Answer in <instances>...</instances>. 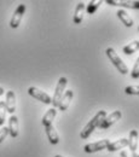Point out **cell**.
Listing matches in <instances>:
<instances>
[{"instance_id": "obj_7", "label": "cell", "mask_w": 139, "mask_h": 157, "mask_svg": "<svg viewBox=\"0 0 139 157\" xmlns=\"http://www.w3.org/2000/svg\"><path fill=\"white\" fill-rule=\"evenodd\" d=\"M121 116H122V115H121V111H119V110L111 113L109 116H105V118L102 121V123L99 124V128H102V129L109 128L111 124H114L116 121H119L120 118H121Z\"/></svg>"}, {"instance_id": "obj_27", "label": "cell", "mask_w": 139, "mask_h": 157, "mask_svg": "<svg viewBox=\"0 0 139 157\" xmlns=\"http://www.w3.org/2000/svg\"><path fill=\"white\" fill-rule=\"evenodd\" d=\"M137 157H139V155H137Z\"/></svg>"}, {"instance_id": "obj_16", "label": "cell", "mask_w": 139, "mask_h": 157, "mask_svg": "<svg viewBox=\"0 0 139 157\" xmlns=\"http://www.w3.org/2000/svg\"><path fill=\"white\" fill-rule=\"evenodd\" d=\"M56 115H57V110L55 109V108H52V109H50V110H47V113L44 115V117H42V124L46 127V126H48V124H52V122H53V120L56 117Z\"/></svg>"}, {"instance_id": "obj_3", "label": "cell", "mask_w": 139, "mask_h": 157, "mask_svg": "<svg viewBox=\"0 0 139 157\" xmlns=\"http://www.w3.org/2000/svg\"><path fill=\"white\" fill-rule=\"evenodd\" d=\"M67 83H68V80L67 78H60L57 82V86H56V90H55V93H53V98H52V101L51 104L53 105V108H58L60 105V101L62 97H63V92L67 87Z\"/></svg>"}, {"instance_id": "obj_28", "label": "cell", "mask_w": 139, "mask_h": 157, "mask_svg": "<svg viewBox=\"0 0 139 157\" xmlns=\"http://www.w3.org/2000/svg\"><path fill=\"white\" fill-rule=\"evenodd\" d=\"M138 30H139V27H138Z\"/></svg>"}, {"instance_id": "obj_8", "label": "cell", "mask_w": 139, "mask_h": 157, "mask_svg": "<svg viewBox=\"0 0 139 157\" xmlns=\"http://www.w3.org/2000/svg\"><path fill=\"white\" fill-rule=\"evenodd\" d=\"M106 4L113 5V6H121V7H127V9H134L139 10V1H125V0H106Z\"/></svg>"}, {"instance_id": "obj_25", "label": "cell", "mask_w": 139, "mask_h": 157, "mask_svg": "<svg viewBox=\"0 0 139 157\" xmlns=\"http://www.w3.org/2000/svg\"><path fill=\"white\" fill-rule=\"evenodd\" d=\"M4 92H5V91H4V88H2V87H0V97L4 94Z\"/></svg>"}, {"instance_id": "obj_17", "label": "cell", "mask_w": 139, "mask_h": 157, "mask_svg": "<svg viewBox=\"0 0 139 157\" xmlns=\"http://www.w3.org/2000/svg\"><path fill=\"white\" fill-rule=\"evenodd\" d=\"M118 17L121 20V22H122L126 27H128V28L133 27V20L131 18V16H129L125 10H119V11H118Z\"/></svg>"}, {"instance_id": "obj_15", "label": "cell", "mask_w": 139, "mask_h": 157, "mask_svg": "<svg viewBox=\"0 0 139 157\" xmlns=\"http://www.w3.org/2000/svg\"><path fill=\"white\" fill-rule=\"evenodd\" d=\"M128 147L131 151H136L138 147V132L136 129H132L129 132V139H128Z\"/></svg>"}, {"instance_id": "obj_23", "label": "cell", "mask_w": 139, "mask_h": 157, "mask_svg": "<svg viewBox=\"0 0 139 157\" xmlns=\"http://www.w3.org/2000/svg\"><path fill=\"white\" fill-rule=\"evenodd\" d=\"M120 156L121 157H137V154H136L134 151H131V150H123V151H121Z\"/></svg>"}, {"instance_id": "obj_5", "label": "cell", "mask_w": 139, "mask_h": 157, "mask_svg": "<svg viewBox=\"0 0 139 157\" xmlns=\"http://www.w3.org/2000/svg\"><path fill=\"white\" fill-rule=\"evenodd\" d=\"M28 94L32 96L33 98L42 101L44 104H51V101H52V98L47 93H45L44 91H41L39 88H37V87H29L28 88Z\"/></svg>"}, {"instance_id": "obj_19", "label": "cell", "mask_w": 139, "mask_h": 157, "mask_svg": "<svg viewBox=\"0 0 139 157\" xmlns=\"http://www.w3.org/2000/svg\"><path fill=\"white\" fill-rule=\"evenodd\" d=\"M100 4H102V1H100V0H92V1H90V2H88V5H87V7H86L87 13H88V15L95 13V12L97 11V9L99 7Z\"/></svg>"}, {"instance_id": "obj_10", "label": "cell", "mask_w": 139, "mask_h": 157, "mask_svg": "<svg viewBox=\"0 0 139 157\" xmlns=\"http://www.w3.org/2000/svg\"><path fill=\"white\" fill-rule=\"evenodd\" d=\"M9 134L12 138H16L18 136V131H20V126H18V118L17 116L12 115L9 118Z\"/></svg>"}, {"instance_id": "obj_24", "label": "cell", "mask_w": 139, "mask_h": 157, "mask_svg": "<svg viewBox=\"0 0 139 157\" xmlns=\"http://www.w3.org/2000/svg\"><path fill=\"white\" fill-rule=\"evenodd\" d=\"M7 134H9V128L7 127H2L1 131H0V144L5 140V138L7 137Z\"/></svg>"}, {"instance_id": "obj_12", "label": "cell", "mask_w": 139, "mask_h": 157, "mask_svg": "<svg viewBox=\"0 0 139 157\" xmlns=\"http://www.w3.org/2000/svg\"><path fill=\"white\" fill-rule=\"evenodd\" d=\"M126 146H128V139L121 138L120 140H116V141H114V143H110L106 149H108V151H110V152H115V151L121 150V149H123V147H126Z\"/></svg>"}, {"instance_id": "obj_14", "label": "cell", "mask_w": 139, "mask_h": 157, "mask_svg": "<svg viewBox=\"0 0 139 157\" xmlns=\"http://www.w3.org/2000/svg\"><path fill=\"white\" fill-rule=\"evenodd\" d=\"M85 4L81 1L76 5V9H75V12H74V23L75 24H80L82 20H83V12H85Z\"/></svg>"}, {"instance_id": "obj_6", "label": "cell", "mask_w": 139, "mask_h": 157, "mask_svg": "<svg viewBox=\"0 0 139 157\" xmlns=\"http://www.w3.org/2000/svg\"><path fill=\"white\" fill-rule=\"evenodd\" d=\"M24 12H25V5H24V4L18 5L17 9L15 10L12 17H11V21H10V27H11V28H14V29L18 28L21 21H22V18H23Z\"/></svg>"}, {"instance_id": "obj_9", "label": "cell", "mask_w": 139, "mask_h": 157, "mask_svg": "<svg viewBox=\"0 0 139 157\" xmlns=\"http://www.w3.org/2000/svg\"><path fill=\"white\" fill-rule=\"evenodd\" d=\"M5 108H6V111L10 114H14L16 111V94L14 91H9L6 93Z\"/></svg>"}, {"instance_id": "obj_1", "label": "cell", "mask_w": 139, "mask_h": 157, "mask_svg": "<svg viewBox=\"0 0 139 157\" xmlns=\"http://www.w3.org/2000/svg\"><path fill=\"white\" fill-rule=\"evenodd\" d=\"M105 116H106V113H105L104 110L98 111V113L95 115V117L92 118V120L83 127V129H82L81 133H80V137L82 138V139H87V138L92 134V132H93L97 127H99V124L102 123V121L105 118Z\"/></svg>"}, {"instance_id": "obj_2", "label": "cell", "mask_w": 139, "mask_h": 157, "mask_svg": "<svg viewBox=\"0 0 139 157\" xmlns=\"http://www.w3.org/2000/svg\"><path fill=\"white\" fill-rule=\"evenodd\" d=\"M106 56H108V58L111 60V63L114 64V67L119 70L122 75L128 74V68H127V65L123 63V60H122V59L120 58L119 55L115 52V50H114L113 47L106 48Z\"/></svg>"}, {"instance_id": "obj_26", "label": "cell", "mask_w": 139, "mask_h": 157, "mask_svg": "<svg viewBox=\"0 0 139 157\" xmlns=\"http://www.w3.org/2000/svg\"><path fill=\"white\" fill-rule=\"evenodd\" d=\"M55 157H63V156H60V155H56Z\"/></svg>"}, {"instance_id": "obj_13", "label": "cell", "mask_w": 139, "mask_h": 157, "mask_svg": "<svg viewBox=\"0 0 139 157\" xmlns=\"http://www.w3.org/2000/svg\"><path fill=\"white\" fill-rule=\"evenodd\" d=\"M73 96H74V93H73V91H67L64 94H63V97L60 99V105H58V108H60V111H65L68 108H69V104H70V101H71V99H73Z\"/></svg>"}, {"instance_id": "obj_18", "label": "cell", "mask_w": 139, "mask_h": 157, "mask_svg": "<svg viewBox=\"0 0 139 157\" xmlns=\"http://www.w3.org/2000/svg\"><path fill=\"white\" fill-rule=\"evenodd\" d=\"M138 50H139V41L134 40V41L129 42L127 46L123 47V53L125 55H132V53H134Z\"/></svg>"}, {"instance_id": "obj_22", "label": "cell", "mask_w": 139, "mask_h": 157, "mask_svg": "<svg viewBox=\"0 0 139 157\" xmlns=\"http://www.w3.org/2000/svg\"><path fill=\"white\" fill-rule=\"evenodd\" d=\"M131 76L133 78H139V58H137L136 63H134V67L131 71Z\"/></svg>"}, {"instance_id": "obj_21", "label": "cell", "mask_w": 139, "mask_h": 157, "mask_svg": "<svg viewBox=\"0 0 139 157\" xmlns=\"http://www.w3.org/2000/svg\"><path fill=\"white\" fill-rule=\"evenodd\" d=\"M125 92H126L127 94L139 96V86H128V87H126Z\"/></svg>"}, {"instance_id": "obj_20", "label": "cell", "mask_w": 139, "mask_h": 157, "mask_svg": "<svg viewBox=\"0 0 139 157\" xmlns=\"http://www.w3.org/2000/svg\"><path fill=\"white\" fill-rule=\"evenodd\" d=\"M6 118V108H5V101H0V126L5 123Z\"/></svg>"}, {"instance_id": "obj_4", "label": "cell", "mask_w": 139, "mask_h": 157, "mask_svg": "<svg viewBox=\"0 0 139 157\" xmlns=\"http://www.w3.org/2000/svg\"><path fill=\"white\" fill-rule=\"evenodd\" d=\"M109 144H110V140L109 139H103V140H99V141H96V143H91V144L85 145L83 150L87 154H93V152H98V151H102V150H105L109 146Z\"/></svg>"}, {"instance_id": "obj_11", "label": "cell", "mask_w": 139, "mask_h": 157, "mask_svg": "<svg viewBox=\"0 0 139 157\" xmlns=\"http://www.w3.org/2000/svg\"><path fill=\"white\" fill-rule=\"evenodd\" d=\"M45 131H46V136L48 138V141H50L51 144H53V145L58 144V141H60V136H58L56 128L53 127V124L46 126V127H45Z\"/></svg>"}]
</instances>
